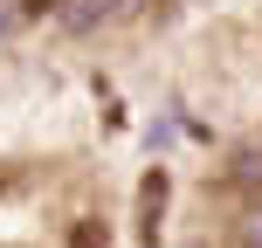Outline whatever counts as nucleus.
I'll return each mask as SVG.
<instances>
[{
  "label": "nucleus",
  "mask_w": 262,
  "mask_h": 248,
  "mask_svg": "<svg viewBox=\"0 0 262 248\" xmlns=\"http://www.w3.org/2000/svg\"><path fill=\"white\" fill-rule=\"evenodd\" d=\"M242 248H262V200H255L249 221H242Z\"/></svg>",
  "instance_id": "f03ea898"
},
{
  "label": "nucleus",
  "mask_w": 262,
  "mask_h": 248,
  "mask_svg": "<svg viewBox=\"0 0 262 248\" xmlns=\"http://www.w3.org/2000/svg\"><path fill=\"white\" fill-rule=\"evenodd\" d=\"M21 14H28V7H14V0H0V35H14V28H21Z\"/></svg>",
  "instance_id": "7ed1b4c3"
},
{
  "label": "nucleus",
  "mask_w": 262,
  "mask_h": 248,
  "mask_svg": "<svg viewBox=\"0 0 262 248\" xmlns=\"http://www.w3.org/2000/svg\"><path fill=\"white\" fill-rule=\"evenodd\" d=\"M76 248H104V228H97V221H83V228H76Z\"/></svg>",
  "instance_id": "20e7f679"
},
{
  "label": "nucleus",
  "mask_w": 262,
  "mask_h": 248,
  "mask_svg": "<svg viewBox=\"0 0 262 248\" xmlns=\"http://www.w3.org/2000/svg\"><path fill=\"white\" fill-rule=\"evenodd\" d=\"M159 214H166V172H145V179H138V241L145 248H152L159 241Z\"/></svg>",
  "instance_id": "f257e3e1"
}]
</instances>
